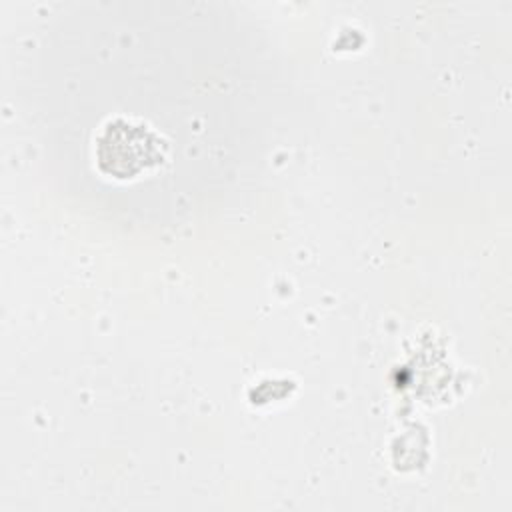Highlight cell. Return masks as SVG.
<instances>
[{
	"mask_svg": "<svg viewBox=\"0 0 512 512\" xmlns=\"http://www.w3.org/2000/svg\"><path fill=\"white\" fill-rule=\"evenodd\" d=\"M158 146L150 140L148 130L142 126L132 128L130 146H120L118 142L104 136L100 142V162L108 164V170L120 176H130L142 170L148 162H156Z\"/></svg>",
	"mask_w": 512,
	"mask_h": 512,
	"instance_id": "1",
	"label": "cell"
}]
</instances>
